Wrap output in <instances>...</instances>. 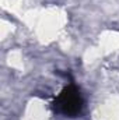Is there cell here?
I'll return each mask as SVG.
<instances>
[{
	"label": "cell",
	"mask_w": 119,
	"mask_h": 120,
	"mask_svg": "<svg viewBox=\"0 0 119 120\" xmlns=\"http://www.w3.org/2000/svg\"><path fill=\"white\" fill-rule=\"evenodd\" d=\"M55 108L58 112L66 115V116H77L81 112L83 108V101L80 96V92L76 90L73 85H69L64 88L55 102Z\"/></svg>",
	"instance_id": "1"
}]
</instances>
